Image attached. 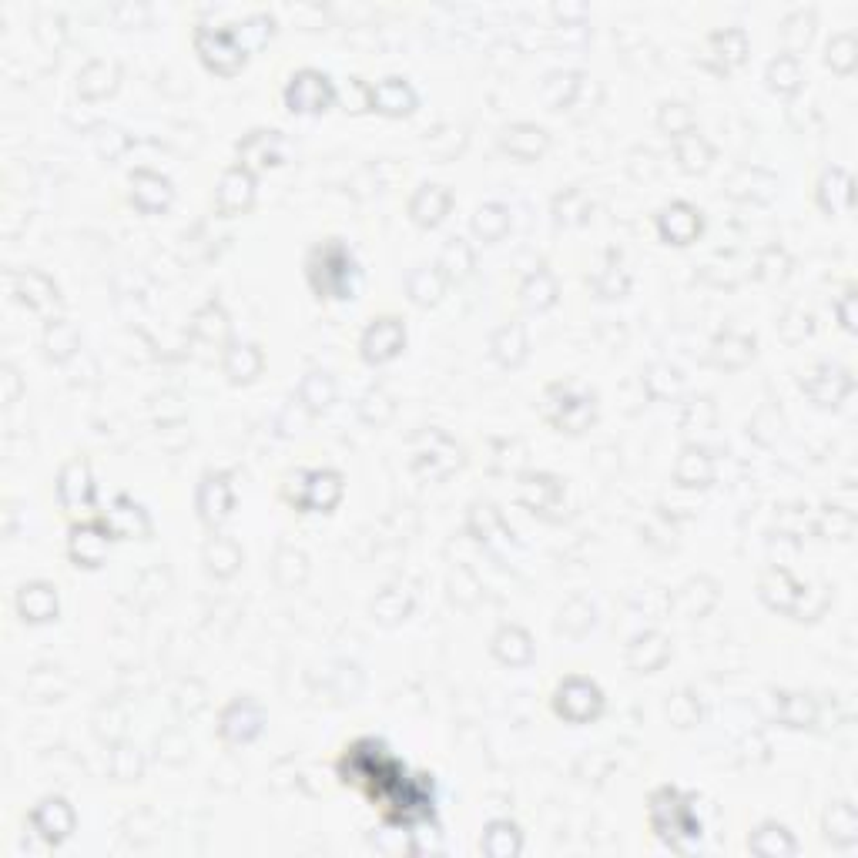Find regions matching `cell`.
<instances>
[{
  "label": "cell",
  "mask_w": 858,
  "mask_h": 858,
  "mask_svg": "<svg viewBox=\"0 0 858 858\" xmlns=\"http://www.w3.org/2000/svg\"><path fill=\"white\" fill-rule=\"evenodd\" d=\"M339 771L352 785L366 788V795L383 808V818L393 825H416L433 815V788L426 781H409L406 768L386 755L376 741H359L346 748Z\"/></svg>",
  "instance_id": "6da1fadb"
},
{
  "label": "cell",
  "mask_w": 858,
  "mask_h": 858,
  "mask_svg": "<svg viewBox=\"0 0 858 858\" xmlns=\"http://www.w3.org/2000/svg\"><path fill=\"white\" fill-rule=\"evenodd\" d=\"M651 825L657 838H664L671 848L684 852L688 842L701 838V822L691 812V802L681 798L674 788H661L651 795Z\"/></svg>",
  "instance_id": "7a4b0ae2"
},
{
  "label": "cell",
  "mask_w": 858,
  "mask_h": 858,
  "mask_svg": "<svg viewBox=\"0 0 858 858\" xmlns=\"http://www.w3.org/2000/svg\"><path fill=\"white\" fill-rule=\"evenodd\" d=\"M316 259H322L326 265V275L316 279L312 285L322 292V295H332V299H346L352 292L349 285V275H352V259L342 245H326V249H316Z\"/></svg>",
  "instance_id": "3957f363"
},
{
  "label": "cell",
  "mask_w": 858,
  "mask_h": 858,
  "mask_svg": "<svg viewBox=\"0 0 858 858\" xmlns=\"http://www.w3.org/2000/svg\"><path fill=\"white\" fill-rule=\"evenodd\" d=\"M557 711L567 714L570 721H587L600 711V691L597 684H590L584 678H570L567 684H560L557 691Z\"/></svg>",
  "instance_id": "277c9868"
},
{
  "label": "cell",
  "mask_w": 858,
  "mask_h": 858,
  "mask_svg": "<svg viewBox=\"0 0 858 858\" xmlns=\"http://www.w3.org/2000/svg\"><path fill=\"white\" fill-rule=\"evenodd\" d=\"M403 339H406V332L396 319H376L373 326L366 329V336H362V356L369 362H386L403 349Z\"/></svg>",
  "instance_id": "5b68a950"
},
{
  "label": "cell",
  "mask_w": 858,
  "mask_h": 858,
  "mask_svg": "<svg viewBox=\"0 0 858 858\" xmlns=\"http://www.w3.org/2000/svg\"><path fill=\"white\" fill-rule=\"evenodd\" d=\"M34 825L51 845H61L64 838L71 835V828H74V812H71V805L64 802V798H44V802L37 805V812H34Z\"/></svg>",
  "instance_id": "8992f818"
},
{
  "label": "cell",
  "mask_w": 858,
  "mask_h": 858,
  "mask_svg": "<svg viewBox=\"0 0 858 858\" xmlns=\"http://www.w3.org/2000/svg\"><path fill=\"white\" fill-rule=\"evenodd\" d=\"M285 98H289L292 111H322L329 104V84L326 78H319V74L302 71L299 81H292Z\"/></svg>",
  "instance_id": "52a82bcc"
},
{
  "label": "cell",
  "mask_w": 858,
  "mask_h": 858,
  "mask_svg": "<svg viewBox=\"0 0 858 858\" xmlns=\"http://www.w3.org/2000/svg\"><path fill=\"white\" fill-rule=\"evenodd\" d=\"M238 711H242V718H235V711L228 708L225 718H222V734L228 741H252L255 734H259L262 728V714L255 704L249 701H238Z\"/></svg>",
  "instance_id": "ba28073f"
},
{
  "label": "cell",
  "mask_w": 858,
  "mask_h": 858,
  "mask_svg": "<svg viewBox=\"0 0 858 858\" xmlns=\"http://www.w3.org/2000/svg\"><path fill=\"white\" fill-rule=\"evenodd\" d=\"M252 202V178L245 175V168H232L218 188V205L222 212H238V208H249Z\"/></svg>",
  "instance_id": "9c48e42d"
},
{
  "label": "cell",
  "mask_w": 858,
  "mask_h": 858,
  "mask_svg": "<svg viewBox=\"0 0 858 858\" xmlns=\"http://www.w3.org/2000/svg\"><path fill=\"white\" fill-rule=\"evenodd\" d=\"M305 480H309V497H305L299 507H305V510H329L332 503L339 500V476L336 473H305Z\"/></svg>",
  "instance_id": "30bf717a"
},
{
  "label": "cell",
  "mask_w": 858,
  "mask_h": 858,
  "mask_svg": "<svg viewBox=\"0 0 858 858\" xmlns=\"http://www.w3.org/2000/svg\"><path fill=\"white\" fill-rule=\"evenodd\" d=\"M21 614L31 617V621H47V617L57 610V594L47 584H31V587H21Z\"/></svg>",
  "instance_id": "8fae6325"
},
{
  "label": "cell",
  "mask_w": 858,
  "mask_h": 858,
  "mask_svg": "<svg viewBox=\"0 0 858 858\" xmlns=\"http://www.w3.org/2000/svg\"><path fill=\"white\" fill-rule=\"evenodd\" d=\"M480 848H483L486 855H493V858L517 855V852H520V832H517V825H510V822H493V825L483 832Z\"/></svg>",
  "instance_id": "7c38bea8"
},
{
  "label": "cell",
  "mask_w": 858,
  "mask_h": 858,
  "mask_svg": "<svg viewBox=\"0 0 858 858\" xmlns=\"http://www.w3.org/2000/svg\"><path fill=\"white\" fill-rule=\"evenodd\" d=\"M748 848H755L758 855H791L795 852V842H791V835L785 832V828H775V825H768V828H761V832H755L748 838Z\"/></svg>",
  "instance_id": "4fadbf2b"
},
{
  "label": "cell",
  "mask_w": 858,
  "mask_h": 858,
  "mask_svg": "<svg viewBox=\"0 0 858 858\" xmlns=\"http://www.w3.org/2000/svg\"><path fill=\"white\" fill-rule=\"evenodd\" d=\"M389 98H379V104H383V111H409V104H413V91L406 88V84H399L396 78H389L383 88H379V94H386Z\"/></svg>",
  "instance_id": "5bb4252c"
}]
</instances>
